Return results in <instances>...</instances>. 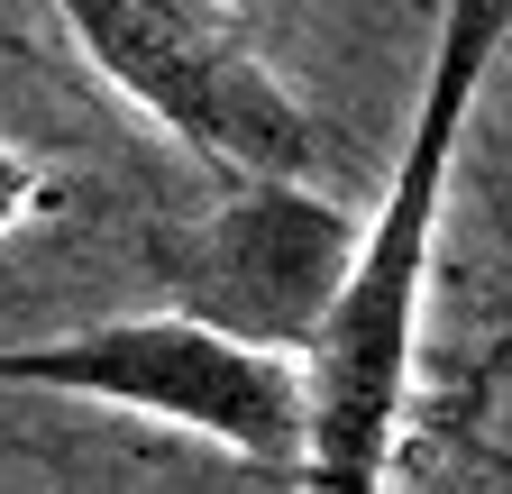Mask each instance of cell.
I'll return each mask as SVG.
<instances>
[{"label": "cell", "instance_id": "277c9868", "mask_svg": "<svg viewBox=\"0 0 512 494\" xmlns=\"http://www.w3.org/2000/svg\"><path fill=\"white\" fill-rule=\"evenodd\" d=\"M357 220L320 183H229L211 220H192L183 247H165L174 312L202 321L256 357H311L330 293L348 284Z\"/></svg>", "mask_w": 512, "mask_h": 494}, {"label": "cell", "instance_id": "3957f363", "mask_svg": "<svg viewBox=\"0 0 512 494\" xmlns=\"http://www.w3.org/2000/svg\"><path fill=\"white\" fill-rule=\"evenodd\" d=\"M0 385L147 412V421H174V430H192V440H211L247 467H302V366L256 357V348L183 321V312L92 321V330H64V339L0 348Z\"/></svg>", "mask_w": 512, "mask_h": 494}, {"label": "cell", "instance_id": "5b68a950", "mask_svg": "<svg viewBox=\"0 0 512 494\" xmlns=\"http://www.w3.org/2000/svg\"><path fill=\"white\" fill-rule=\"evenodd\" d=\"M46 202H55V174L37 156H19V147H0V238H19Z\"/></svg>", "mask_w": 512, "mask_h": 494}, {"label": "cell", "instance_id": "7a4b0ae2", "mask_svg": "<svg viewBox=\"0 0 512 494\" xmlns=\"http://www.w3.org/2000/svg\"><path fill=\"white\" fill-rule=\"evenodd\" d=\"M83 65L229 183H311L330 129L247 37L238 0H55Z\"/></svg>", "mask_w": 512, "mask_h": 494}, {"label": "cell", "instance_id": "6da1fadb", "mask_svg": "<svg viewBox=\"0 0 512 494\" xmlns=\"http://www.w3.org/2000/svg\"><path fill=\"white\" fill-rule=\"evenodd\" d=\"M512 46V0H439L430 74L403 165L384 183L375 220L357 229L348 284L330 293L311 357H302V467L293 494H384L394 485V440L412 403V348H421V302H430V257H439V211L458 183V147L494 55Z\"/></svg>", "mask_w": 512, "mask_h": 494}]
</instances>
